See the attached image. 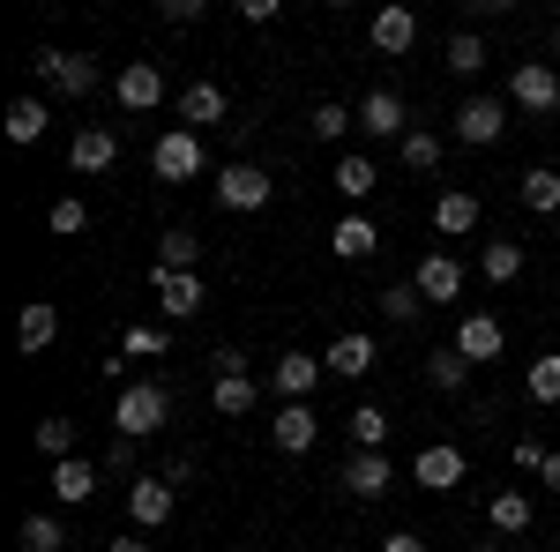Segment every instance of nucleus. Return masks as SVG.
Returning a JSON list of instances; mask_svg holds the SVG:
<instances>
[{
  "label": "nucleus",
  "mask_w": 560,
  "mask_h": 552,
  "mask_svg": "<svg viewBox=\"0 0 560 552\" xmlns=\"http://www.w3.org/2000/svg\"><path fill=\"white\" fill-rule=\"evenodd\" d=\"M68 165L83 172V179H90V172H113V165H120V134H113V128H75Z\"/></svg>",
  "instance_id": "ddd939ff"
},
{
  "label": "nucleus",
  "mask_w": 560,
  "mask_h": 552,
  "mask_svg": "<svg viewBox=\"0 0 560 552\" xmlns=\"http://www.w3.org/2000/svg\"><path fill=\"white\" fill-rule=\"evenodd\" d=\"M120 343H128V359H158V351H165V329H150V321H135V329H128Z\"/></svg>",
  "instance_id": "79ce46f5"
},
{
  "label": "nucleus",
  "mask_w": 560,
  "mask_h": 552,
  "mask_svg": "<svg viewBox=\"0 0 560 552\" xmlns=\"http://www.w3.org/2000/svg\"><path fill=\"white\" fill-rule=\"evenodd\" d=\"M427 381L441 388V396H456V388L471 381V359H464L456 343H441V351H433V359H427Z\"/></svg>",
  "instance_id": "c85d7f7f"
},
{
  "label": "nucleus",
  "mask_w": 560,
  "mask_h": 552,
  "mask_svg": "<svg viewBox=\"0 0 560 552\" xmlns=\"http://www.w3.org/2000/svg\"><path fill=\"white\" fill-rule=\"evenodd\" d=\"M486 522H493L501 538H523V530H530V493H523V485H501V493L486 501Z\"/></svg>",
  "instance_id": "5701e85b"
},
{
  "label": "nucleus",
  "mask_w": 560,
  "mask_h": 552,
  "mask_svg": "<svg viewBox=\"0 0 560 552\" xmlns=\"http://www.w3.org/2000/svg\"><path fill=\"white\" fill-rule=\"evenodd\" d=\"M269 195H277V179H269L261 165H224L217 172V210L255 216V210H269Z\"/></svg>",
  "instance_id": "f03ea898"
},
{
  "label": "nucleus",
  "mask_w": 560,
  "mask_h": 552,
  "mask_svg": "<svg viewBox=\"0 0 560 552\" xmlns=\"http://www.w3.org/2000/svg\"><path fill=\"white\" fill-rule=\"evenodd\" d=\"M52 337H60V306H52V298H31L23 321H15V351H23V359H45Z\"/></svg>",
  "instance_id": "f8f14e48"
},
{
  "label": "nucleus",
  "mask_w": 560,
  "mask_h": 552,
  "mask_svg": "<svg viewBox=\"0 0 560 552\" xmlns=\"http://www.w3.org/2000/svg\"><path fill=\"white\" fill-rule=\"evenodd\" d=\"M45 134V105L38 97H15V105H8V142H38Z\"/></svg>",
  "instance_id": "c9c22d12"
},
{
  "label": "nucleus",
  "mask_w": 560,
  "mask_h": 552,
  "mask_svg": "<svg viewBox=\"0 0 560 552\" xmlns=\"http://www.w3.org/2000/svg\"><path fill=\"white\" fill-rule=\"evenodd\" d=\"M374 306H382L388 321H396V329H411V321H419V306H427V298H419V284H388L382 298H374Z\"/></svg>",
  "instance_id": "f704fd0d"
},
{
  "label": "nucleus",
  "mask_w": 560,
  "mask_h": 552,
  "mask_svg": "<svg viewBox=\"0 0 560 552\" xmlns=\"http://www.w3.org/2000/svg\"><path fill=\"white\" fill-rule=\"evenodd\" d=\"M359 128L366 134H382V142H404V97H396V90H366V97H359Z\"/></svg>",
  "instance_id": "dca6fc26"
},
{
  "label": "nucleus",
  "mask_w": 560,
  "mask_h": 552,
  "mask_svg": "<svg viewBox=\"0 0 560 552\" xmlns=\"http://www.w3.org/2000/svg\"><path fill=\"white\" fill-rule=\"evenodd\" d=\"M165 23H202V0H165Z\"/></svg>",
  "instance_id": "49530a36"
},
{
  "label": "nucleus",
  "mask_w": 560,
  "mask_h": 552,
  "mask_svg": "<svg viewBox=\"0 0 560 552\" xmlns=\"http://www.w3.org/2000/svg\"><path fill=\"white\" fill-rule=\"evenodd\" d=\"M553 45H560V23H553Z\"/></svg>",
  "instance_id": "3c124183"
},
{
  "label": "nucleus",
  "mask_w": 560,
  "mask_h": 552,
  "mask_svg": "<svg viewBox=\"0 0 560 552\" xmlns=\"http://www.w3.org/2000/svg\"><path fill=\"white\" fill-rule=\"evenodd\" d=\"M509 105H516V113H560V68H546V60H516Z\"/></svg>",
  "instance_id": "20e7f679"
},
{
  "label": "nucleus",
  "mask_w": 560,
  "mask_h": 552,
  "mask_svg": "<svg viewBox=\"0 0 560 552\" xmlns=\"http://www.w3.org/2000/svg\"><path fill=\"white\" fill-rule=\"evenodd\" d=\"M329 179H337V195H345V202H366V195L382 187V172H374V157H359V150H345Z\"/></svg>",
  "instance_id": "b1692460"
},
{
  "label": "nucleus",
  "mask_w": 560,
  "mask_h": 552,
  "mask_svg": "<svg viewBox=\"0 0 560 552\" xmlns=\"http://www.w3.org/2000/svg\"><path fill=\"white\" fill-rule=\"evenodd\" d=\"M45 224H52L60 239H75V232H90V210H83V202H75V195H60V202L45 210Z\"/></svg>",
  "instance_id": "58836bf2"
},
{
  "label": "nucleus",
  "mask_w": 560,
  "mask_h": 552,
  "mask_svg": "<svg viewBox=\"0 0 560 552\" xmlns=\"http://www.w3.org/2000/svg\"><path fill=\"white\" fill-rule=\"evenodd\" d=\"M523 202H530L538 216H553V210H560V172L530 165V172H523Z\"/></svg>",
  "instance_id": "473e14b6"
},
{
  "label": "nucleus",
  "mask_w": 560,
  "mask_h": 552,
  "mask_svg": "<svg viewBox=\"0 0 560 552\" xmlns=\"http://www.w3.org/2000/svg\"><path fill=\"white\" fill-rule=\"evenodd\" d=\"M546 456H553V448H546V441H516V470H530V478H538V470H546Z\"/></svg>",
  "instance_id": "c03bdc74"
},
{
  "label": "nucleus",
  "mask_w": 560,
  "mask_h": 552,
  "mask_svg": "<svg viewBox=\"0 0 560 552\" xmlns=\"http://www.w3.org/2000/svg\"><path fill=\"white\" fill-rule=\"evenodd\" d=\"M538 478H546V493H560V456H546V470H538Z\"/></svg>",
  "instance_id": "de8ad7c7"
},
{
  "label": "nucleus",
  "mask_w": 560,
  "mask_h": 552,
  "mask_svg": "<svg viewBox=\"0 0 560 552\" xmlns=\"http://www.w3.org/2000/svg\"><path fill=\"white\" fill-rule=\"evenodd\" d=\"M31 68H38V75H45L52 90H60V97H90V90L105 83V68H97L90 52H52V45H45Z\"/></svg>",
  "instance_id": "7ed1b4c3"
},
{
  "label": "nucleus",
  "mask_w": 560,
  "mask_h": 552,
  "mask_svg": "<svg viewBox=\"0 0 560 552\" xmlns=\"http://www.w3.org/2000/svg\"><path fill=\"white\" fill-rule=\"evenodd\" d=\"M478 552H509V545H501V538H486V545H478Z\"/></svg>",
  "instance_id": "8fccbe9b"
},
{
  "label": "nucleus",
  "mask_w": 560,
  "mask_h": 552,
  "mask_svg": "<svg viewBox=\"0 0 560 552\" xmlns=\"http://www.w3.org/2000/svg\"><path fill=\"white\" fill-rule=\"evenodd\" d=\"M382 552H427V538H419V530H388Z\"/></svg>",
  "instance_id": "a18cd8bd"
},
{
  "label": "nucleus",
  "mask_w": 560,
  "mask_h": 552,
  "mask_svg": "<svg viewBox=\"0 0 560 552\" xmlns=\"http://www.w3.org/2000/svg\"><path fill=\"white\" fill-rule=\"evenodd\" d=\"M150 172H158L165 187H179V179H195V172H202V142H195V128L158 134V150H150Z\"/></svg>",
  "instance_id": "39448f33"
},
{
  "label": "nucleus",
  "mask_w": 560,
  "mask_h": 552,
  "mask_svg": "<svg viewBox=\"0 0 560 552\" xmlns=\"http://www.w3.org/2000/svg\"><path fill=\"white\" fill-rule=\"evenodd\" d=\"M388 485H396V463H388L382 448H359V456L345 463V493L351 501H382Z\"/></svg>",
  "instance_id": "9b49d317"
},
{
  "label": "nucleus",
  "mask_w": 560,
  "mask_h": 552,
  "mask_svg": "<svg viewBox=\"0 0 560 552\" xmlns=\"http://www.w3.org/2000/svg\"><path fill=\"white\" fill-rule=\"evenodd\" d=\"M179 508V485L158 470V478H135L128 485V515H135V530H158V522H173Z\"/></svg>",
  "instance_id": "423d86ee"
},
{
  "label": "nucleus",
  "mask_w": 560,
  "mask_h": 552,
  "mask_svg": "<svg viewBox=\"0 0 560 552\" xmlns=\"http://www.w3.org/2000/svg\"><path fill=\"white\" fill-rule=\"evenodd\" d=\"M374 247H382V224H374V216H337V232H329V255L337 261H366L374 255Z\"/></svg>",
  "instance_id": "f3484780"
},
{
  "label": "nucleus",
  "mask_w": 560,
  "mask_h": 552,
  "mask_svg": "<svg viewBox=\"0 0 560 552\" xmlns=\"http://www.w3.org/2000/svg\"><path fill=\"white\" fill-rule=\"evenodd\" d=\"M322 374H329V366H322L314 351H284V359H277V403H306Z\"/></svg>",
  "instance_id": "2eb2a0df"
},
{
  "label": "nucleus",
  "mask_w": 560,
  "mask_h": 552,
  "mask_svg": "<svg viewBox=\"0 0 560 552\" xmlns=\"http://www.w3.org/2000/svg\"><path fill=\"white\" fill-rule=\"evenodd\" d=\"M345 425H351V441H359V448H382V441H388V411H382V403H359Z\"/></svg>",
  "instance_id": "e433bc0d"
},
{
  "label": "nucleus",
  "mask_w": 560,
  "mask_h": 552,
  "mask_svg": "<svg viewBox=\"0 0 560 552\" xmlns=\"http://www.w3.org/2000/svg\"><path fill=\"white\" fill-rule=\"evenodd\" d=\"M501 343H509V329H501L493 314H464V329H456V351H464L471 366H486V359H501Z\"/></svg>",
  "instance_id": "6ab92c4d"
},
{
  "label": "nucleus",
  "mask_w": 560,
  "mask_h": 552,
  "mask_svg": "<svg viewBox=\"0 0 560 552\" xmlns=\"http://www.w3.org/2000/svg\"><path fill=\"white\" fill-rule=\"evenodd\" d=\"M52 493H60L68 508H75V501H90V493H97V463H90V456H68V463H52Z\"/></svg>",
  "instance_id": "a878e982"
},
{
  "label": "nucleus",
  "mask_w": 560,
  "mask_h": 552,
  "mask_svg": "<svg viewBox=\"0 0 560 552\" xmlns=\"http://www.w3.org/2000/svg\"><path fill=\"white\" fill-rule=\"evenodd\" d=\"M366 31H374V52L396 60V52H411V45H419V15H411V8H374V23H366Z\"/></svg>",
  "instance_id": "a211bd4d"
},
{
  "label": "nucleus",
  "mask_w": 560,
  "mask_h": 552,
  "mask_svg": "<svg viewBox=\"0 0 560 552\" xmlns=\"http://www.w3.org/2000/svg\"><path fill=\"white\" fill-rule=\"evenodd\" d=\"M150 284H158V298H165V321H187V314H202V277H195V269H179V277H150Z\"/></svg>",
  "instance_id": "412c9836"
},
{
  "label": "nucleus",
  "mask_w": 560,
  "mask_h": 552,
  "mask_svg": "<svg viewBox=\"0 0 560 552\" xmlns=\"http://www.w3.org/2000/svg\"><path fill=\"white\" fill-rule=\"evenodd\" d=\"M404 165H411V172H433V165H441V134L411 128V134H404Z\"/></svg>",
  "instance_id": "a19ab883"
},
{
  "label": "nucleus",
  "mask_w": 560,
  "mask_h": 552,
  "mask_svg": "<svg viewBox=\"0 0 560 552\" xmlns=\"http://www.w3.org/2000/svg\"><path fill=\"white\" fill-rule=\"evenodd\" d=\"M179 120H187V128H217V120H224V90L217 83H187L179 90Z\"/></svg>",
  "instance_id": "393cba45"
},
{
  "label": "nucleus",
  "mask_w": 560,
  "mask_h": 552,
  "mask_svg": "<svg viewBox=\"0 0 560 552\" xmlns=\"http://www.w3.org/2000/svg\"><path fill=\"white\" fill-rule=\"evenodd\" d=\"M195 261H202V239H195V232H165V239H158V269H150V277H179V269H195Z\"/></svg>",
  "instance_id": "cd10ccee"
},
{
  "label": "nucleus",
  "mask_w": 560,
  "mask_h": 552,
  "mask_svg": "<svg viewBox=\"0 0 560 552\" xmlns=\"http://www.w3.org/2000/svg\"><path fill=\"white\" fill-rule=\"evenodd\" d=\"M15 545H23V552H60V545H68V530H60L52 515H23V522H15Z\"/></svg>",
  "instance_id": "7c9ffc66"
},
{
  "label": "nucleus",
  "mask_w": 560,
  "mask_h": 552,
  "mask_svg": "<svg viewBox=\"0 0 560 552\" xmlns=\"http://www.w3.org/2000/svg\"><path fill=\"white\" fill-rule=\"evenodd\" d=\"M553 552H560V538H553Z\"/></svg>",
  "instance_id": "603ef678"
},
{
  "label": "nucleus",
  "mask_w": 560,
  "mask_h": 552,
  "mask_svg": "<svg viewBox=\"0 0 560 552\" xmlns=\"http://www.w3.org/2000/svg\"><path fill=\"white\" fill-rule=\"evenodd\" d=\"M210 403H217V419H247V411H255V381H247V374H217Z\"/></svg>",
  "instance_id": "bb28decb"
},
{
  "label": "nucleus",
  "mask_w": 560,
  "mask_h": 552,
  "mask_svg": "<svg viewBox=\"0 0 560 552\" xmlns=\"http://www.w3.org/2000/svg\"><path fill=\"white\" fill-rule=\"evenodd\" d=\"M322 366L337 374V381H366L374 374V337H359V329H345V337L322 351Z\"/></svg>",
  "instance_id": "4468645a"
},
{
  "label": "nucleus",
  "mask_w": 560,
  "mask_h": 552,
  "mask_svg": "<svg viewBox=\"0 0 560 552\" xmlns=\"http://www.w3.org/2000/svg\"><path fill=\"white\" fill-rule=\"evenodd\" d=\"M433 232H441V239H464V232H478V195H471V187H448V195L433 202Z\"/></svg>",
  "instance_id": "aec40b11"
},
{
  "label": "nucleus",
  "mask_w": 560,
  "mask_h": 552,
  "mask_svg": "<svg viewBox=\"0 0 560 552\" xmlns=\"http://www.w3.org/2000/svg\"><path fill=\"white\" fill-rule=\"evenodd\" d=\"M411 284H419V298H464V261L456 255H427Z\"/></svg>",
  "instance_id": "4be33fe9"
},
{
  "label": "nucleus",
  "mask_w": 560,
  "mask_h": 552,
  "mask_svg": "<svg viewBox=\"0 0 560 552\" xmlns=\"http://www.w3.org/2000/svg\"><path fill=\"white\" fill-rule=\"evenodd\" d=\"M105 470H135V441H128V433L105 441Z\"/></svg>",
  "instance_id": "37998d69"
},
{
  "label": "nucleus",
  "mask_w": 560,
  "mask_h": 552,
  "mask_svg": "<svg viewBox=\"0 0 560 552\" xmlns=\"http://www.w3.org/2000/svg\"><path fill=\"white\" fill-rule=\"evenodd\" d=\"M501 134H509V105H501V97H464V113H456V142L486 150V142H501Z\"/></svg>",
  "instance_id": "1a4fd4ad"
},
{
  "label": "nucleus",
  "mask_w": 560,
  "mask_h": 552,
  "mask_svg": "<svg viewBox=\"0 0 560 552\" xmlns=\"http://www.w3.org/2000/svg\"><path fill=\"white\" fill-rule=\"evenodd\" d=\"M113 97H120L128 113H158V105H165V68H158V60H128V68L113 75Z\"/></svg>",
  "instance_id": "0eeeda50"
},
{
  "label": "nucleus",
  "mask_w": 560,
  "mask_h": 552,
  "mask_svg": "<svg viewBox=\"0 0 560 552\" xmlns=\"http://www.w3.org/2000/svg\"><path fill=\"white\" fill-rule=\"evenodd\" d=\"M269 441H277V456H306V448L322 441V419H314L306 403H277V419H269Z\"/></svg>",
  "instance_id": "9d476101"
},
{
  "label": "nucleus",
  "mask_w": 560,
  "mask_h": 552,
  "mask_svg": "<svg viewBox=\"0 0 560 552\" xmlns=\"http://www.w3.org/2000/svg\"><path fill=\"white\" fill-rule=\"evenodd\" d=\"M411 478H419L427 493H456V485L471 478V463H464V448H456V441H433V448H419Z\"/></svg>",
  "instance_id": "6e6552de"
},
{
  "label": "nucleus",
  "mask_w": 560,
  "mask_h": 552,
  "mask_svg": "<svg viewBox=\"0 0 560 552\" xmlns=\"http://www.w3.org/2000/svg\"><path fill=\"white\" fill-rule=\"evenodd\" d=\"M31 441H38L45 463H68V456H75V425H68V419H38V433H31Z\"/></svg>",
  "instance_id": "2f4dec72"
},
{
  "label": "nucleus",
  "mask_w": 560,
  "mask_h": 552,
  "mask_svg": "<svg viewBox=\"0 0 560 552\" xmlns=\"http://www.w3.org/2000/svg\"><path fill=\"white\" fill-rule=\"evenodd\" d=\"M478 269H486V284H516V277H523V247H516V239H486Z\"/></svg>",
  "instance_id": "c756f323"
},
{
  "label": "nucleus",
  "mask_w": 560,
  "mask_h": 552,
  "mask_svg": "<svg viewBox=\"0 0 560 552\" xmlns=\"http://www.w3.org/2000/svg\"><path fill=\"white\" fill-rule=\"evenodd\" d=\"M306 128H314V142H345V128H359V113H345V105H314Z\"/></svg>",
  "instance_id": "4c0bfd02"
},
{
  "label": "nucleus",
  "mask_w": 560,
  "mask_h": 552,
  "mask_svg": "<svg viewBox=\"0 0 560 552\" xmlns=\"http://www.w3.org/2000/svg\"><path fill=\"white\" fill-rule=\"evenodd\" d=\"M523 388H530V403H560V359H553V351L523 366Z\"/></svg>",
  "instance_id": "72a5a7b5"
},
{
  "label": "nucleus",
  "mask_w": 560,
  "mask_h": 552,
  "mask_svg": "<svg viewBox=\"0 0 560 552\" xmlns=\"http://www.w3.org/2000/svg\"><path fill=\"white\" fill-rule=\"evenodd\" d=\"M105 552H150V545H142V538H113Z\"/></svg>",
  "instance_id": "09e8293b"
},
{
  "label": "nucleus",
  "mask_w": 560,
  "mask_h": 552,
  "mask_svg": "<svg viewBox=\"0 0 560 552\" xmlns=\"http://www.w3.org/2000/svg\"><path fill=\"white\" fill-rule=\"evenodd\" d=\"M165 419H173V388L165 381H135L113 396V433H128V441H150Z\"/></svg>",
  "instance_id": "f257e3e1"
},
{
  "label": "nucleus",
  "mask_w": 560,
  "mask_h": 552,
  "mask_svg": "<svg viewBox=\"0 0 560 552\" xmlns=\"http://www.w3.org/2000/svg\"><path fill=\"white\" fill-rule=\"evenodd\" d=\"M448 68H456V75H478V68H486V38L456 31V38H448Z\"/></svg>",
  "instance_id": "ea45409f"
}]
</instances>
